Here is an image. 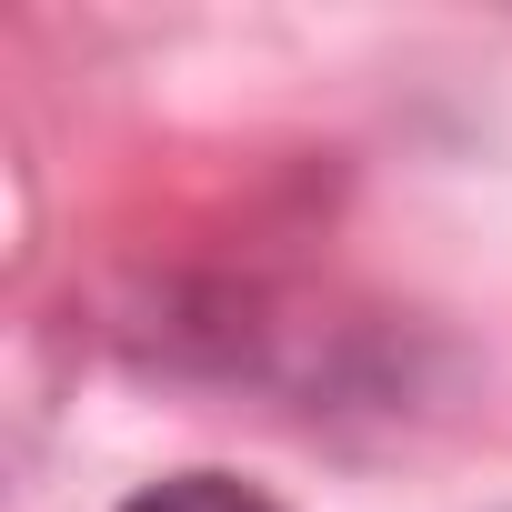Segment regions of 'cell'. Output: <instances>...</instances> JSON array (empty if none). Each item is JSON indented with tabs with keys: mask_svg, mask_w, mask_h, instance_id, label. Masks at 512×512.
Masks as SVG:
<instances>
[{
	"mask_svg": "<svg viewBox=\"0 0 512 512\" xmlns=\"http://www.w3.org/2000/svg\"><path fill=\"white\" fill-rule=\"evenodd\" d=\"M121 512H282V502L251 492L241 472H171V482H141Z\"/></svg>",
	"mask_w": 512,
	"mask_h": 512,
	"instance_id": "cell-1",
	"label": "cell"
}]
</instances>
